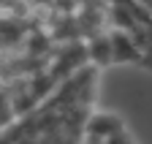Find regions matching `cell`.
Returning <instances> with one entry per match:
<instances>
[{
    "instance_id": "1",
    "label": "cell",
    "mask_w": 152,
    "mask_h": 144,
    "mask_svg": "<svg viewBox=\"0 0 152 144\" xmlns=\"http://www.w3.org/2000/svg\"><path fill=\"white\" fill-rule=\"evenodd\" d=\"M82 136L84 139H95V141H114V139H130L122 128L120 117L111 114H101V117H90L82 125Z\"/></svg>"
},
{
    "instance_id": "2",
    "label": "cell",
    "mask_w": 152,
    "mask_h": 144,
    "mask_svg": "<svg viewBox=\"0 0 152 144\" xmlns=\"http://www.w3.org/2000/svg\"><path fill=\"white\" fill-rule=\"evenodd\" d=\"M109 44H111V63H139L141 60V52L136 41L130 38V33L114 30L109 35Z\"/></svg>"
},
{
    "instance_id": "3",
    "label": "cell",
    "mask_w": 152,
    "mask_h": 144,
    "mask_svg": "<svg viewBox=\"0 0 152 144\" xmlns=\"http://www.w3.org/2000/svg\"><path fill=\"white\" fill-rule=\"evenodd\" d=\"M90 57L98 63V65L111 63V44H109V38H98V41H95L90 46Z\"/></svg>"
}]
</instances>
